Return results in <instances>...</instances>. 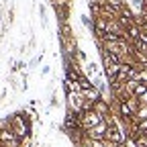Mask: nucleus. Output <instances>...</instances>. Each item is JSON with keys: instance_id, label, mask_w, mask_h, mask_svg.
I'll return each mask as SVG.
<instances>
[{"instance_id": "f257e3e1", "label": "nucleus", "mask_w": 147, "mask_h": 147, "mask_svg": "<svg viewBox=\"0 0 147 147\" xmlns=\"http://www.w3.org/2000/svg\"><path fill=\"white\" fill-rule=\"evenodd\" d=\"M10 129L23 139V143L27 145L29 143V137H31V115L27 110H18V113H12V125Z\"/></svg>"}, {"instance_id": "1a4fd4ad", "label": "nucleus", "mask_w": 147, "mask_h": 147, "mask_svg": "<svg viewBox=\"0 0 147 147\" xmlns=\"http://www.w3.org/2000/svg\"><path fill=\"white\" fill-rule=\"evenodd\" d=\"M78 84H80V88H82V90H88V88H92V86H94V82L90 80V76H88V74H84V76H80Z\"/></svg>"}, {"instance_id": "ddd939ff", "label": "nucleus", "mask_w": 147, "mask_h": 147, "mask_svg": "<svg viewBox=\"0 0 147 147\" xmlns=\"http://www.w3.org/2000/svg\"><path fill=\"white\" fill-rule=\"evenodd\" d=\"M139 102H141V106H147V92H145V94L139 98Z\"/></svg>"}, {"instance_id": "423d86ee", "label": "nucleus", "mask_w": 147, "mask_h": 147, "mask_svg": "<svg viewBox=\"0 0 147 147\" xmlns=\"http://www.w3.org/2000/svg\"><path fill=\"white\" fill-rule=\"evenodd\" d=\"M82 96L86 98V100H90V102H98L100 98H102V94H100V90L98 88H88V90H82Z\"/></svg>"}, {"instance_id": "9b49d317", "label": "nucleus", "mask_w": 147, "mask_h": 147, "mask_svg": "<svg viewBox=\"0 0 147 147\" xmlns=\"http://www.w3.org/2000/svg\"><path fill=\"white\" fill-rule=\"evenodd\" d=\"M53 106H57V94H55V92L51 94V108H53Z\"/></svg>"}, {"instance_id": "0eeeda50", "label": "nucleus", "mask_w": 147, "mask_h": 147, "mask_svg": "<svg viewBox=\"0 0 147 147\" xmlns=\"http://www.w3.org/2000/svg\"><path fill=\"white\" fill-rule=\"evenodd\" d=\"M80 21H82V25L92 33V37H94V31H96V27H94V18H90L88 14H82V16H80Z\"/></svg>"}, {"instance_id": "20e7f679", "label": "nucleus", "mask_w": 147, "mask_h": 147, "mask_svg": "<svg viewBox=\"0 0 147 147\" xmlns=\"http://www.w3.org/2000/svg\"><path fill=\"white\" fill-rule=\"evenodd\" d=\"M94 110H96V113L100 115V117H110V115H115L113 113V106H110V100H106L104 96L98 100V102H94Z\"/></svg>"}, {"instance_id": "7ed1b4c3", "label": "nucleus", "mask_w": 147, "mask_h": 147, "mask_svg": "<svg viewBox=\"0 0 147 147\" xmlns=\"http://www.w3.org/2000/svg\"><path fill=\"white\" fill-rule=\"evenodd\" d=\"M80 121H82V131H90V129H94L96 125H100L104 121V117H100L96 110H90V113L80 115Z\"/></svg>"}, {"instance_id": "39448f33", "label": "nucleus", "mask_w": 147, "mask_h": 147, "mask_svg": "<svg viewBox=\"0 0 147 147\" xmlns=\"http://www.w3.org/2000/svg\"><path fill=\"white\" fill-rule=\"evenodd\" d=\"M53 10H55V14H57L59 23H67V18H69V4H53Z\"/></svg>"}, {"instance_id": "9d476101", "label": "nucleus", "mask_w": 147, "mask_h": 147, "mask_svg": "<svg viewBox=\"0 0 147 147\" xmlns=\"http://www.w3.org/2000/svg\"><path fill=\"white\" fill-rule=\"evenodd\" d=\"M25 63L23 61H12V71H18V69H23Z\"/></svg>"}, {"instance_id": "f03ea898", "label": "nucleus", "mask_w": 147, "mask_h": 147, "mask_svg": "<svg viewBox=\"0 0 147 147\" xmlns=\"http://www.w3.org/2000/svg\"><path fill=\"white\" fill-rule=\"evenodd\" d=\"M84 102H86V98L82 96V92H71V94H65V110H67V113L82 115Z\"/></svg>"}, {"instance_id": "f8f14e48", "label": "nucleus", "mask_w": 147, "mask_h": 147, "mask_svg": "<svg viewBox=\"0 0 147 147\" xmlns=\"http://www.w3.org/2000/svg\"><path fill=\"white\" fill-rule=\"evenodd\" d=\"M39 61H41V55H39V57H35V59H31V67H35V65H39Z\"/></svg>"}, {"instance_id": "6e6552de", "label": "nucleus", "mask_w": 147, "mask_h": 147, "mask_svg": "<svg viewBox=\"0 0 147 147\" xmlns=\"http://www.w3.org/2000/svg\"><path fill=\"white\" fill-rule=\"evenodd\" d=\"M127 104H129V108H131L135 115L139 113V108H141V102H139L137 96H129V98H127Z\"/></svg>"}]
</instances>
